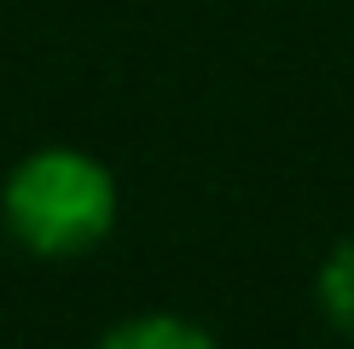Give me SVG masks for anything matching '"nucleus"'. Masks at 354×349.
Masks as SVG:
<instances>
[{"instance_id":"obj_1","label":"nucleus","mask_w":354,"mask_h":349,"mask_svg":"<svg viewBox=\"0 0 354 349\" xmlns=\"http://www.w3.org/2000/svg\"><path fill=\"white\" fill-rule=\"evenodd\" d=\"M0 222H6L12 244H24L29 256H47V262L87 256L116 227V174L93 152L41 145L6 174Z\"/></svg>"},{"instance_id":"obj_2","label":"nucleus","mask_w":354,"mask_h":349,"mask_svg":"<svg viewBox=\"0 0 354 349\" xmlns=\"http://www.w3.org/2000/svg\"><path fill=\"white\" fill-rule=\"evenodd\" d=\"M99 349H221L209 326H198L192 314H128L99 338Z\"/></svg>"},{"instance_id":"obj_3","label":"nucleus","mask_w":354,"mask_h":349,"mask_svg":"<svg viewBox=\"0 0 354 349\" xmlns=\"http://www.w3.org/2000/svg\"><path fill=\"white\" fill-rule=\"evenodd\" d=\"M314 297H319V314L337 338L354 343V239H343L337 251L319 262L314 274Z\"/></svg>"}]
</instances>
